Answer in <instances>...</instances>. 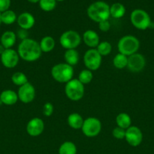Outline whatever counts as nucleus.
Returning a JSON list of instances; mask_svg holds the SVG:
<instances>
[{"mask_svg":"<svg viewBox=\"0 0 154 154\" xmlns=\"http://www.w3.org/2000/svg\"><path fill=\"white\" fill-rule=\"evenodd\" d=\"M17 51L20 58L28 63L38 60L42 54L39 42L30 38L21 40Z\"/></svg>","mask_w":154,"mask_h":154,"instance_id":"f257e3e1","label":"nucleus"},{"mask_svg":"<svg viewBox=\"0 0 154 154\" xmlns=\"http://www.w3.org/2000/svg\"><path fill=\"white\" fill-rule=\"evenodd\" d=\"M87 15L92 21L98 23L107 20L110 17V5L104 1L95 2L87 8Z\"/></svg>","mask_w":154,"mask_h":154,"instance_id":"f03ea898","label":"nucleus"},{"mask_svg":"<svg viewBox=\"0 0 154 154\" xmlns=\"http://www.w3.org/2000/svg\"><path fill=\"white\" fill-rule=\"evenodd\" d=\"M119 53L129 57L132 54L137 53L140 48V41L132 35H127L119 40L117 44Z\"/></svg>","mask_w":154,"mask_h":154,"instance_id":"7ed1b4c3","label":"nucleus"},{"mask_svg":"<svg viewBox=\"0 0 154 154\" xmlns=\"http://www.w3.org/2000/svg\"><path fill=\"white\" fill-rule=\"evenodd\" d=\"M51 75L57 82L66 84L73 78V67L65 63H57L51 68Z\"/></svg>","mask_w":154,"mask_h":154,"instance_id":"20e7f679","label":"nucleus"},{"mask_svg":"<svg viewBox=\"0 0 154 154\" xmlns=\"http://www.w3.org/2000/svg\"><path fill=\"white\" fill-rule=\"evenodd\" d=\"M64 93L69 100L77 102L81 100L84 96L85 85H83L78 79L72 78L65 84Z\"/></svg>","mask_w":154,"mask_h":154,"instance_id":"39448f33","label":"nucleus"},{"mask_svg":"<svg viewBox=\"0 0 154 154\" xmlns=\"http://www.w3.org/2000/svg\"><path fill=\"white\" fill-rule=\"evenodd\" d=\"M130 20L133 26L139 30H146L152 24L149 14L143 9H134L130 15Z\"/></svg>","mask_w":154,"mask_h":154,"instance_id":"423d86ee","label":"nucleus"},{"mask_svg":"<svg viewBox=\"0 0 154 154\" xmlns=\"http://www.w3.org/2000/svg\"><path fill=\"white\" fill-rule=\"evenodd\" d=\"M82 37L79 33L75 30H66L60 35V44L65 50L76 49L82 42Z\"/></svg>","mask_w":154,"mask_h":154,"instance_id":"0eeeda50","label":"nucleus"},{"mask_svg":"<svg viewBox=\"0 0 154 154\" xmlns=\"http://www.w3.org/2000/svg\"><path fill=\"white\" fill-rule=\"evenodd\" d=\"M102 129V123L99 119L94 117L85 119L82 126V132L85 136L88 138H94L101 133Z\"/></svg>","mask_w":154,"mask_h":154,"instance_id":"6e6552de","label":"nucleus"},{"mask_svg":"<svg viewBox=\"0 0 154 154\" xmlns=\"http://www.w3.org/2000/svg\"><path fill=\"white\" fill-rule=\"evenodd\" d=\"M83 62L86 69L94 72L101 67L102 63V57L98 52L96 48H89L85 53Z\"/></svg>","mask_w":154,"mask_h":154,"instance_id":"1a4fd4ad","label":"nucleus"},{"mask_svg":"<svg viewBox=\"0 0 154 154\" xmlns=\"http://www.w3.org/2000/svg\"><path fill=\"white\" fill-rule=\"evenodd\" d=\"M146 66V59L141 54L136 53L128 57L127 69L133 73L140 72Z\"/></svg>","mask_w":154,"mask_h":154,"instance_id":"9d476101","label":"nucleus"},{"mask_svg":"<svg viewBox=\"0 0 154 154\" xmlns=\"http://www.w3.org/2000/svg\"><path fill=\"white\" fill-rule=\"evenodd\" d=\"M1 63L7 69H14L18 66L20 60L19 54L18 51L12 48L5 49L0 56Z\"/></svg>","mask_w":154,"mask_h":154,"instance_id":"9b49d317","label":"nucleus"},{"mask_svg":"<svg viewBox=\"0 0 154 154\" xmlns=\"http://www.w3.org/2000/svg\"><path fill=\"white\" fill-rule=\"evenodd\" d=\"M125 139L131 147H137L143 141V133L140 128L131 125L125 131Z\"/></svg>","mask_w":154,"mask_h":154,"instance_id":"f8f14e48","label":"nucleus"},{"mask_svg":"<svg viewBox=\"0 0 154 154\" xmlns=\"http://www.w3.org/2000/svg\"><path fill=\"white\" fill-rule=\"evenodd\" d=\"M18 99L24 104H29L33 102L36 97V90L34 86L30 82L19 87L18 90Z\"/></svg>","mask_w":154,"mask_h":154,"instance_id":"ddd939ff","label":"nucleus"},{"mask_svg":"<svg viewBox=\"0 0 154 154\" xmlns=\"http://www.w3.org/2000/svg\"><path fill=\"white\" fill-rule=\"evenodd\" d=\"M45 129V123L39 117H33L27 123L26 131L27 134L32 137H37L43 132Z\"/></svg>","mask_w":154,"mask_h":154,"instance_id":"4468645a","label":"nucleus"},{"mask_svg":"<svg viewBox=\"0 0 154 154\" xmlns=\"http://www.w3.org/2000/svg\"><path fill=\"white\" fill-rule=\"evenodd\" d=\"M17 23L21 29L28 30L34 26L36 20L32 14L29 12H23L18 17Z\"/></svg>","mask_w":154,"mask_h":154,"instance_id":"2eb2a0df","label":"nucleus"},{"mask_svg":"<svg viewBox=\"0 0 154 154\" xmlns=\"http://www.w3.org/2000/svg\"><path fill=\"white\" fill-rule=\"evenodd\" d=\"M82 40L89 48H96L100 43L99 35L92 29H88L83 33Z\"/></svg>","mask_w":154,"mask_h":154,"instance_id":"dca6fc26","label":"nucleus"},{"mask_svg":"<svg viewBox=\"0 0 154 154\" xmlns=\"http://www.w3.org/2000/svg\"><path fill=\"white\" fill-rule=\"evenodd\" d=\"M18 93L11 90H5L0 94V102L5 105H14L18 102Z\"/></svg>","mask_w":154,"mask_h":154,"instance_id":"f3484780","label":"nucleus"},{"mask_svg":"<svg viewBox=\"0 0 154 154\" xmlns=\"http://www.w3.org/2000/svg\"><path fill=\"white\" fill-rule=\"evenodd\" d=\"M17 41V35L12 31H6L2 35L0 42L5 49L11 48L15 45Z\"/></svg>","mask_w":154,"mask_h":154,"instance_id":"a211bd4d","label":"nucleus"},{"mask_svg":"<svg viewBox=\"0 0 154 154\" xmlns=\"http://www.w3.org/2000/svg\"><path fill=\"white\" fill-rule=\"evenodd\" d=\"M85 119L79 113H72L67 117V123L73 129H81Z\"/></svg>","mask_w":154,"mask_h":154,"instance_id":"6ab92c4d","label":"nucleus"},{"mask_svg":"<svg viewBox=\"0 0 154 154\" xmlns=\"http://www.w3.org/2000/svg\"><path fill=\"white\" fill-rule=\"evenodd\" d=\"M39 43L42 53L51 52L55 47V40L50 35L44 36Z\"/></svg>","mask_w":154,"mask_h":154,"instance_id":"aec40b11","label":"nucleus"},{"mask_svg":"<svg viewBox=\"0 0 154 154\" xmlns=\"http://www.w3.org/2000/svg\"><path fill=\"white\" fill-rule=\"evenodd\" d=\"M63 58H64L65 63L73 67L79 61V54L76 49L66 50Z\"/></svg>","mask_w":154,"mask_h":154,"instance_id":"412c9836","label":"nucleus"},{"mask_svg":"<svg viewBox=\"0 0 154 154\" xmlns=\"http://www.w3.org/2000/svg\"><path fill=\"white\" fill-rule=\"evenodd\" d=\"M125 12H126V8L122 3L116 2L110 6V16L115 19L122 18L125 15Z\"/></svg>","mask_w":154,"mask_h":154,"instance_id":"4be33fe9","label":"nucleus"},{"mask_svg":"<svg viewBox=\"0 0 154 154\" xmlns=\"http://www.w3.org/2000/svg\"><path fill=\"white\" fill-rule=\"evenodd\" d=\"M116 126L127 129L131 126V118L127 113H119L116 117Z\"/></svg>","mask_w":154,"mask_h":154,"instance_id":"5701e85b","label":"nucleus"},{"mask_svg":"<svg viewBox=\"0 0 154 154\" xmlns=\"http://www.w3.org/2000/svg\"><path fill=\"white\" fill-rule=\"evenodd\" d=\"M59 154H76L77 147L72 141H65L60 144L58 150Z\"/></svg>","mask_w":154,"mask_h":154,"instance_id":"b1692460","label":"nucleus"},{"mask_svg":"<svg viewBox=\"0 0 154 154\" xmlns=\"http://www.w3.org/2000/svg\"><path fill=\"white\" fill-rule=\"evenodd\" d=\"M1 19L2 23H4L5 25H11L14 23L16 22L18 17L14 11L9 9L1 13Z\"/></svg>","mask_w":154,"mask_h":154,"instance_id":"393cba45","label":"nucleus"},{"mask_svg":"<svg viewBox=\"0 0 154 154\" xmlns=\"http://www.w3.org/2000/svg\"><path fill=\"white\" fill-rule=\"evenodd\" d=\"M113 64L114 66V67L118 69H123L125 68H127L128 57L119 53L113 58Z\"/></svg>","mask_w":154,"mask_h":154,"instance_id":"a878e982","label":"nucleus"},{"mask_svg":"<svg viewBox=\"0 0 154 154\" xmlns=\"http://www.w3.org/2000/svg\"><path fill=\"white\" fill-rule=\"evenodd\" d=\"M11 79L12 83H13L14 85L18 86V87H19L29 82L27 75H26L24 72H14V73L12 75Z\"/></svg>","mask_w":154,"mask_h":154,"instance_id":"bb28decb","label":"nucleus"},{"mask_svg":"<svg viewBox=\"0 0 154 154\" xmlns=\"http://www.w3.org/2000/svg\"><path fill=\"white\" fill-rule=\"evenodd\" d=\"M96 50L101 54V57H106L112 52V45L109 42L103 41V42H100L96 48Z\"/></svg>","mask_w":154,"mask_h":154,"instance_id":"cd10ccee","label":"nucleus"},{"mask_svg":"<svg viewBox=\"0 0 154 154\" xmlns=\"http://www.w3.org/2000/svg\"><path fill=\"white\" fill-rule=\"evenodd\" d=\"M93 77L94 75L91 71L85 69H83V70H82L81 72H79L78 80L83 84V85H85V84H88L91 82L92 79H93Z\"/></svg>","mask_w":154,"mask_h":154,"instance_id":"c85d7f7f","label":"nucleus"},{"mask_svg":"<svg viewBox=\"0 0 154 154\" xmlns=\"http://www.w3.org/2000/svg\"><path fill=\"white\" fill-rule=\"evenodd\" d=\"M39 5L42 11L45 12H50L56 8L57 1L56 0H40Z\"/></svg>","mask_w":154,"mask_h":154,"instance_id":"c756f323","label":"nucleus"},{"mask_svg":"<svg viewBox=\"0 0 154 154\" xmlns=\"http://www.w3.org/2000/svg\"><path fill=\"white\" fill-rule=\"evenodd\" d=\"M125 131H126V129H124L122 128L119 127V126H116L112 131V135L116 139H125Z\"/></svg>","mask_w":154,"mask_h":154,"instance_id":"7c9ffc66","label":"nucleus"},{"mask_svg":"<svg viewBox=\"0 0 154 154\" xmlns=\"http://www.w3.org/2000/svg\"><path fill=\"white\" fill-rule=\"evenodd\" d=\"M42 113L45 117H51L54 113V105L51 102H46L42 108Z\"/></svg>","mask_w":154,"mask_h":154,"instance_id":"2f4dec72","label":"nucleus"},{"mask_svg":"<svg viewBox=\"0 0 154 154\" xmlns=\"http://www.w3.org/2000/svg\"><path fill=\"white\" fill-rule=\"evenodd\" d=\"M110 27H111V25H110V23L109 21V20L98 23V28H99V29L101 32L109 31L110 29Z\"/></svg>","mask_w":154,"mask_h":154,"instance_id":"473e14b6","label":"nucleus"},{"mask_svg":"<svg viewBox=\"0 0 154 154\" xmlns=\"http://www.w3.org/2000/svg\"><path fill=\"white\" fill-rule=\"evenodd\" d=\"M11 6V0H0V13L9 10Z\"/></svg>","mask_w":154,"mask_h":154,"instance_id":"72a5a7b5","label":"nucleus"},{"mask_svg":"<svg viewBox=\"0 0 154 154\" xmlns=\"http://www.w3.org/2000/svg\"><path fill=\"white\" fill-rule=\"evenodd\" d=\"M5 50V48L4 47H3L2 45L1 44H0V56H1L2 54V53L4 52Z\"/></svg>","mask_w":154,"mask_h":154,"instance_id":"f704fd0d","label":"nucleus"},{"mask_svg":"<svg viewBox=\"0 0 154 154\" xmlns=\"http://www.w3.org/2000/svg\"><path fill=\"white\" fill-rule=\"evenodd\" d=\"M27 1H28L29 2L33 3V4H34V3H39L40 0H27Z\"/></svg>","mask_w":154,"mask_h":154,"instance_id":"c9c22d12","label":"nucleus"},{"mask_svg":"<svg viewBox=\"0 0 154 154\" xmlns=\"http://www.w3.org/2000/svg\"><path fill=\"white\" fill-rule=\"evenodd\" d=\"M2 24V19H1V13H0V25Z\"/></svg>","mask_w":154,"mask_h":154,"instance_id":"e433bc0d","label":"nucleus"},{"mask_svg":"<svg viewBox=\"0 0 154 154\" xmlns=\"http://www.w3.org/2000/svg\"><path fill=\"white\" fill-rule=\"evenodd\" d=\"M56 1H57V2H63V1H64V0H56Z\"/></svg>","mask_w":154,"mask_h":154,"instance_id":"4c0bfd02","label":"nucleus"}]
</instances>
